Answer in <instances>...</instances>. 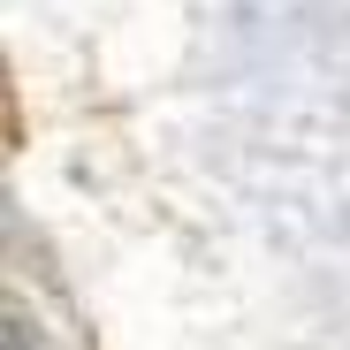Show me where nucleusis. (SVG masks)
Segmentation results:
<instances>
[{"label": "nucleus", "instance_id": "f257e3e1", "mask_svg": "<svg viewBox=\"0 0 350 350\" xmlns=\"http://www.w3.org/2000/svg\"><path fill=\"white\" fill-rule=\"evenodd\" d=\"M0 350H31V335H23V320H8V335H0Z\"/></svg>", "mask_w": 350, "mask_h": 350}]
</instances>
